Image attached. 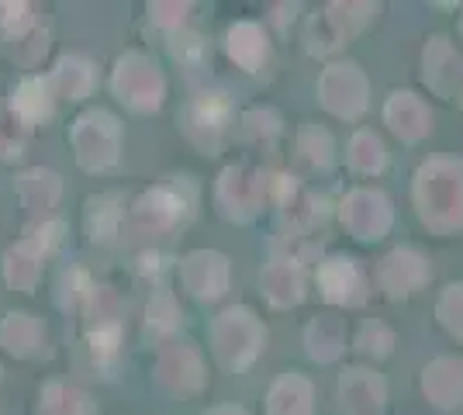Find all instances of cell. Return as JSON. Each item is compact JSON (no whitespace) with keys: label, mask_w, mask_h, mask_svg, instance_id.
<instances>
[{"label":"cell","mask_w":463,"mask_h":415,"mask_svg":"<svg viewBox=\"0 0 463 415\" xmlns=\"http://www.w3.org/2000/svg\"><path fill=\"white\" fill-rule=\"evenodd\" d=\"M422 388L432 405L439 409H457L463 405V360L460 356H439L425 367Z\"/></svg>","instance_id":"obj_10"},{"label":"cell","mask_w":463,"mask_h":415,"mask_svg":"<svg viewBox=\"0 0 463 415\" xmlns=\"http://www.w3.org/2000/svg\"><path fill=\"white\" fill-rule=\"evenodd\" d=\"M305 343H308V354L315 360H335L346 346V333H343V322L332 316H318L305 329Z\"/></svg>","instance_id":"obj_12"},{"label":"cell","mask_w":463,"mask_h":415,"mask_svg":"<svg viewBox=\"0 0 463 415\" xmlns=\"http://www.w3.org/2000/svg\"><path fill=\"white\" fill-rule=\"evenodd\" d=\"M460 35H463V21H460Z\"/></svg>","instance_id":"obj_19"},{"label":"cell","mask_w":463,"mask_h":415,"mask_svg":"<svg viewBox=\"0 0 463 415\" xmlns=\"http://www.w3.org/2000/svg\"><path fill=\"white\" fill-rule=\"evenodd\" d=\"M425 280H429V263L422 253L415 250H394L381 259L377 267V284L384 288L391 297H405L411 291H419Z\"/></svg>","instance_id":"obj_5"},{"label":"cell","mask_w":463,"mask_h":415,"mask_svg":"<svg viewBox=\"0 0 463 415\" xmlns=\"http://www.w3.org/2000/svg\"><path fill=\"white\" fill-rule=\"evenodd\" d=\"M229 52L232 60H239L246 70H256L260 62L267 60V39H263V32L256 24H239V28H232L229 35Z\"/></svg>","instance_id":"obj_15"},{"label":"cell","mask_w":463,"mask_h":415,"mask_svg":"<svg viewBox=\"0 0 463 415\" xmlns=\"http://www.w3.org/2000/svg\"><path fill=\"white\" fill-rule=\"evenodd\" d=\"M343 225L364 242H377L391 229V201L381 191L360 187L343 201Z\"/></svg>","instance_id":"obj_4"},{"label":"cell","mask_w":463,"mask_h":415,"mask_svg":"<svg viewBox=\"0 0 463 415\" xmlns=\"http://www.w3.org/2000/svg\"><path fill=\"white\" fill-rule=\"evenodd\" d=\"M318 284L326 291L328 301L335 305H360L367 297V280H364V270L356 267V259L349 257H332L322 263L318 270Z\"/></svg>","instance_id":"obj_6"},{"label":"cell","mask_w":463,"mask_h":415,"mask_svg":"<svg viewBox=\"0 0 463 415\" xmlns=\"http://www.w3.org/2000/svg\"><path fill=\"white\" fill-rule=\"evenodd\" d=\"M419 218L436 232L449 236L463 229V166L457 159H429L415 174Z\"/></svg>","instance_id":"obj_1"},{"label":"cell","mask_w":463,"mask_h":415,"mask_svg":"<svg viewBox=\"0 0 463 415\" xmlns=\"http://www.w3.org/2000/svg\"><path fill=\"white\" fill-rule=\"evenodd\" d=\"M318 98H322V104L332 115L356 118L367 108V77L353 62L328 66L326 73H322V83H318Z\"/></svg>","instance_id":"obj_3"},{"label":"cell","mask_w":463,"mask_h":415,"mask_svg":"<svg viewBox=\"0 0 463 415\" xmlns=\"http://www.w3.org/2000/svg\"><path fill=\"white\" fill-rule=\"evenodd\" d=\"M346 159L356 174H381L387 166V149L377 132H367V128H364V132H356L353 142H349Z\"/></svg>","instance_id":"obj_14"},{"label":"cell","mask_w":463,"mask_h":415,"mask_svg":"<svg viewBox=\"0 0 463 415\" xmlns=\"http://www.w3.org/2000/svg\"><path fill=\"white\" fill-rule=\"evenodd\" d=\"M301 153H305L315 166H328V163H332V136H328L326 128L311 125V128L301 132Z\"/></svg>","instance_id":"obj_18"},{"label":"cell","mask_w":463,"mask_h":415,"mask_svg":"<svg viewBox=\"0 0 463 415\" xmlns=\"http://www.w3.org/2000/svg\"><path fill=\"white\" fill-rule=\"evenodd\" d=\"M384 121L391 125V132L405 142H419L429 136L432 128V115L422 104V98H415L411 90H394L384 104Z\"/></svg>","instance_id":"obj_7"},{"label":"cell","mask_w":463,"mask_h":415,"mask_svg":"<svg viewBox=\"0 0 463 415\" xmlns=\"http://www.w3.org/2000/svg\"><path fill=\"white\" fill-rule=\"evenodd\" d=\"M263 284H267V295H270L273 305H280V308H288V305H298L301 301V270L290 263V259H280V263H270L267 267V277H263Z\"/></svg>","instance_id":"obj_13"},{"label":"cell","mask_w":463,"mask_h":415,"mask_svg":"<svg viewBox=\"0 0 463 415\" xmlns=\"http://www.w3.org/2000/svg\"><path fill=\"white\" fill-rule=\"evenodd\" d=\"M339 401H343V412L353 415H367V412H381L387 401L384 381L373 371H364V367H349L343 381H339Z\"/></svg>","instance_id":"obj_8"},{"label":"cell","mask_w":463,"mask_h":415,"mask_svg":"<svg viewBox=\"0 0 463 415\" xmlns=\"http://www.w3.org/2000/svg\"><path fill=\"white\" fill-rule=\"evenodd\" d=\"M270 415H311V384L305 377L288 374L273 384Z\"/></svg>","instance_id":"obj_11"},{"label":"cell","mask_w":463,"mask_h":415,"mask_svg":"<svg viewBox=\"0 0 463 415\" xmlns=\"http://www.w3.org/2000/svg\"><path fill=\"white\" fill-rule=\"evenodd\" d=\"M436 316L453 336L463 339V284H449L436 305Z\"/></svg>","instance_id":"obj_16"},{"label":"cell","mask_w":463,"mask_h":415,"mask_svg":"<svg viewBox=\"0 0 463 415\" xmlns=\"http://www.w3.org/2000/svg\"><path fill=\"white\" fill-rule=\"evenodd\" d=\"M463 80V60L453 52L449 39L436 35L425 45V83L432 94L439 98H453L457 94V83Z\"/></svg>","instance_id":"obj_9"},{"label":"cell","mask_w":463,"mask_h":415,"mask_svg":"<svg viewBox=\"0 0 463 415\" xmlns=\"http://www.w3.org/2000/svg\"><path fill=\"white\" fill-rule=\"evenodd\" d=\"M370 14H377V7H370V4H328L322 14L311 18L308 49L322 52V56L335 52L353 32H360L367 24Z\"/></svg>","instance_id":"obj_2"},{"label":"cell","mask_w":463,"mask_h":415,"mask_svg":"<svg viewBox=\"0 0 463 415\" xmlns=\"http://www.w3.org/2000/svg\"><path fill=\"white\" fill-rule=\"evenodd\" d=\"M356 346H360L364 354L387 356L391 350H394V333L387 329L381 318H373V322H367V325L360 329V336H356Z\"/></svg>","instance_id":"obj_17"}]
</instances>
